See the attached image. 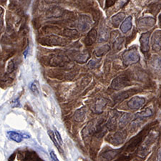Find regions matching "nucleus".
Segmentation results:
<instances>
[{
    "label": "nucleus",
    "mask_w": 161,
    "mask_h": 161,
    "mask_svg": "<svg viewBox=\"0 0 161 161\" xmlns=\"http://www.w3.org/2000/svg\"><path fill=\"white\" fill-rule=\"evenodd\" d=\"M123 62L125 65H130L137 63L140 60V55L136 48H132L130 50L125 52L123 54Z\"/></svg>",
    "instance_id": "obj_1"
},
{
    "label": "nucleus",
    "mask_w": 161,
    "mask_h": 161,
    "mask_svg": "<svg viewBox=\"0 0 161 161\" xmlns=\"http://www.w3.org/2000/svg\"><path fill=\"white\" fill-rule=\"evenodd\" d=\"M40 42L41 44H42V45H46L49 46H53V45L63 46L66 45L67 41L64 40V39H62L59 37H56V36L53 35V36H50V37L41 39V40H40Z\"/></svg>",
    "instance_id": "obj_2"
},
{
    "label": "nucleus",
    "mask_w": 161,
    "mask_h": 161,
    "mask_svg": "<svg viewBox=\"0 0 161 161\" xmlns=\"http://www.w3.org/2000/svg\"><path fill=\"white\" fill-rule=\"evenodd\" d=\"M130 84L128 77L125 75H120L117 77L112 82V87L115 90H119L127 86H129Z\"/></svg>",
    "instance_id": "obj_3"
},
{
    "label": "nucleus",
    "mask_w": 161,
    "mask_h": 161,
    "mask_svg": "<svg viewBox=\"0 0 161 161\" xmlns=\"http://www.w3.org/2000/svg\"><path fill=\"white\" fill-rule=\"evenodd\" d=\"M155 24V19L153 17H143L137 21V26L141 30L150 29Z\"/></svg>",
    "instance_id": "obj_4"
},
{
    "label": "nucleus",
    "mask_w": 161,
    "mask_h": 161,
    "mask_svg": "<svg viewBox=\"0 0 161 161\" xmlns=\"http://www.w3.org/2000/svg\"><path fill=\"white\" fill-rule=\"evenodd\" d=\"M145 100L143 97H132L130 100L128 102V108L131 110H137V109L141 108L142 105L145 104Z\"/></svg>",
    "instance_id": "obj_5"
},
{
    "label": "nucleus",
    "mask_w": 161,
    "mask_h": 161,
    "mask_svg": "<svg viewBox=\"0 0 161 161\" xmlns=\"http://www.w3.org/2000/svg\"><path fill=\"white\" fill-rule=\"evenodd\" d=\"M153 49L154 51L159 52L161 50V30L155 31L152 38Z\"/></svg>",
    "instance_id": "obj_6"
},
{
    "label": "nucleus",
    "mask_w": 161,
    "mask_h": 161,
    "mask_svg": "<svg viewBox=\"0 0 161 161\" xmlns=\"http://www.w3.org/2000/svg\"><path fill=\"white\" fill-rule=\"evenodd\" d=\"M91 25V19L87 16H81L78 22V28L82 32H85L90 29Z\"/></svg>",
    "instance_id": "obj_7"
},
{
    "label": "nucleus",
    "mask_w": 161,
    "mask_h": 161,
    "mask_svg": "<svg viewBox=\"0 0 161 161\" xmlns=\"http://www.w3.org/2000/svg\"><path fill=\"white\" fill-rule=\"evenodd\" d=\"M149 38H150V33L146 32L143 33L141 36L140 38V42L141 45V51L142 53H146L149 51Z\"/></svg>",
    "instance_id": "obj_8"
},
{
    "label": "nucleus",
    "mask_w": 161,
    "mask_h": 161,
    "mask_svg": "<svg viewBox=\"0 0 161 161\" xmlns=\"http://www.w3.org/2000/svg\"><path fill=\"white\" fill-rule=\"evenodd\" d=\"M125 134L124 132H116L114 136L110 137V142L112 144L115 145H118L123 143V141H125Z\"/></svg>",
    "instance_id": "obj_9"
},
{
    "label": "nucleus",
    "mask_w": 161,
    "mask_h": 161,
    "mask_svg": "<svg viewBox=\"0 0 161 161\" xmlns=\"http://www.w3.org/2000/svg\"><path fill=\"white\" fill-rule=\"evenodd\" d=\"M142 139V132L141 133H140L138 136H136V137H134L133 139L132 140V141L130 142V143L128 145V147H127V151L128 152H131V151H133L136 149V147L138 146L141 143V142Z\"/></svg>",
    "instance_id": "obj_10"
},
{
    "label": "nucleus",
    "mask_w": 161,
    "mask_h": 161,
    "mask_svg": "<svg viewBox=\"0 0 161 161\" xmlns=\"http://www.w3.org/2000/svg\"><path fill=\"white\" fill-rule=\"evenodd\" d=\"M97 32L95 29H92L91 31L88 32L87 35L85 39V43L86 45H92L97 40Z\"/></svg>",
    "instance_id": "obj_11"
},
{
    "label": "nucleus",
    "mask_w": 161,
    "mask_h": 161,
    "mask_svg": "<svg viewBox=\"0 0 161 161\" xmlns=\"http://www.w3.org/2000/svg\"><path fill=\"white\" fill-rule=\"evenodd\" d=\"M136 92H137L136 90H130L125 91V92H121V93H120V94H118L116 96L115 102L116 103L121 102V101H123V100L126 99V98H128V97H130V96L135 94V93H136Z\"/></svg>",
    "instance_id": "obj_12"
},
{
    "label": "nucleus",
    "mask_w": 161,
    "mask_h": 161,
    "mask_svg": "<svg viewBox=\"0 0 161 161\" xmlns=\"http://www.w3.org/2000/svg\"><path fill=\"white\" fill-rule=\"evenodd\" d=\"M108 101L106 100L105 98H100V99L97 100V102L95 103V110L97 113H102L103 112L104 108L107 105Z\"/></svg>",
    "instance_id": "obj_13"
},
{
    "label": "nucleus",
    "mask_w": 161,
    "mask_h": 161,
    "mask_svg": "<svg viewBox=\"0 0 161 161\" xmlns=\"http://www.w3.org/2000/svg\"><path fill=\"white\" fill-rule=\"evenodd\" d=\"M132 27V17H128L120 26V30L123 33H127Z\"/></svg>",
    "instance_id": "obj_14"
},
{
    "label": "nucleus",
    "mask_w": 161,
    "mask_h": 161,
    "mask_svg": "<svg viewBox=\"0 0 161 161\" xmlns=\"http://www.w3.org/2000/svg\"><path fill=\"white\" fill-rule=\"evenodd\" d=\"M85 115H86V110L84 108H81L75 112L74 118L77 122H82L85 120Z\"/></svg>",
    "instance_id": "obj_15"
},
{
    "label": "nucleus",
    "mask_w": 161,
    "mask_h": 161,
    "mask_svg": "<svg viewBox=\"0 0 161 161\" xmlns=\"http://www.w3.org/2000/svg\"><path fill=\"white\" fill-rule=\"evenodd\" d=\"M7 136H8L9 138L11 139L12 141L16 142H20L22 141L23 137L22 135L19 133H17L16 132L13 131H9L7 132Z\"/></svg>",
    "instance_id": "obj_16"
},
{
    "label": "nucleus",
    "mask_w": 161,
    "mask_h": 161,
    "mask_svg": "<svg viewBox=\"0 0 161 161\" xmlns=\"http://www.w3.org/2000/svg\"><path fill=\"white\" fill-rule=\"evenodd\" d=\"M90 58V54L88 52H85V53H82L77 54L75 58V60L76 62H79V63H85L87 61V59Z\"/></svg>",
    "instance_id": "obj_17"
},
{
    "label": "nucleus",
    "mask_w": 161,
    "mask_h": 161,
    "mask_svg": "<svg viewBox=\"0 0 161 161\" xmlns=\"http://www.w3.org/2000/svg\"><path fill=\"white\" fill-rule=\"evenodd\" d=\"M125 17V13L120 12L118 14H117L115 16L112 17V22H113V25L115 27H118V25H120V23L122 20L124 19Z\"/></svg>",
    "instance_id": "obj_18"
},
{
    "label": "nucleus",
    "mask_w": 161,
    "mask_h": 161,
    "mask_svg": "<svg viewBox=\"0 0 161 161\" xmlns=\"http://www.w3.org/2000/svg\"><path fill=\"white\" fill-rule=\"evenodd\" d=\"M109 38V33L107 29L105 28H101L99 32V36H98V42H103L108 40Z\"/></svg>",
    "instance_id": "obj_19"
},
{
    "label": "nucleus",
    "mask_w": 161,
    "mask_h": 161,
    "mask_svg": "<svg viewBox=\"0 0 161 161\" xmlns=\"http://www.w3.org/2000/svg\"><path fill=\"white\" fill-rule=\"evenodd\" d=\"M110 46L108 45H103L102 47H100L97 49V50L95 52V55L96 57H98V58H100V57H102L103 55H104L105 53H107L110 50Z\"/></svg>",
    "instance_id": "obj_20"
},
{
    "label": "nucleus",
    "mask_w": 161,
    "mask_h": 161,
    "mask_svg": "<svg viewBox=\"0 0 161 161\" xmlns=\"http://www.w3.org/2000/svg\"><path fill=\"white\" fill-rule=\"evenodd\" d=\"M132 116L129 113L124 114V115H122L120 119V127H124L126 124L129 123V121L130 120Z\"/></svg>",
    "instance_id": "obj_21"
},
{
    "label": "nucleus",
    "mask_w": 161,
    "mask_h": 161,
    "mask_svg": "<svg viewBox=\"0 0 161 161\" xmlns=\"http://www.w3.org/2000/svg\"><path fill=\"white\" fill-rule=\"evenodd\" d=\"M25 160H40L37 155L34 152H27L26 153L25 157L24 158Z\"/></svg>",
    "instance_id": "obj_22"
},
{
    "label": "nucleus",
    "mask_w": 161,
    "mask_h": 161,
    "mask_svg": "<svg viewBox=\"0 0 161 161\" xmlns=\"http://www.w3.org/2000/svg\"><path fill=\"white\" fill-rule=\"evenodd\" d=\"M120 151L119 150H110V151H108L105 153H103V157L106 158V159L111 160L115 156V155L118 154V153Z\"/></svg>",
    "instance_id": "obj_23"
},
{
    "label": "nucleus",
    "mask_w": 161,
    "mask_h": 161,
    "mask_svg": "<svg viewBox=\"0 0 161 161\" xmlns=\"http://www.w3.org/2000/svg\"><path fill=\"white\" fill-rule=\"evenodd\" d=\"M48 135L49 136H50V139L53 141L54 145H55V146L58 147V149L59 150V152H62V150H61V147H60V145L58 143V141L56 140V137H55V135H54V132L52 131V130H48Z\"/></svg>",
    "instance_id": "obj_24"
},
{
    "label": "nucleus",
    "mask_w": 161,
    "mask_h": 161,
    "mask_svg": "<svg viewBox=\"0 0 161 161\" xmlns=\"http://www.w3.org/2000/svg\"><path fill=\"white\" fill-rule=\"evenodd\" d=\"M153 115V111L151 110V109L150 108H147L145 109L144 111L141 112V113H138V115H137V116L138 117H143V118H147V117L151 116Z\"/></svg>",
    "instance_id": "obj_25"
},
{
    "label": "nucleus",
    "mask_w": 161,
    "mask_h": 161,
    "mask_svg": "<svg viewBox=\"0 0 161 161\" xmlns=\"http://www.w3.org/2000/svg\"><path fill=\"white\" fill-rule=\"evenodd\" d=\"M124 41V38H118L115 40V42H114V49L115 50H120L122 47V45H123V42Z\"/></svg>",
    "instance_id": "obj_26"
},
{
    "label": "nucleus",
    "mask_w": 161,
    "mask_h": 161,
    "mask_svg": "<svg viewBox=\"0 0 161 161\" xmlns=\"http://www.w3.org/2000/svg\"><path fill=\"white\" fill-rule=\"evenodd\" d=\"M77 32L76 30H64L63 31V34L62 35L67 36V37H75V35H77Z\"/></svg>",
    "instance_id": "obj_27"
},
{
    "label": "nucleus",
    "mask_w": 161,
    "mask_h": 161,
    "mask_svg": "<svg viewBox=\"0 0 161 161\" xmlns=\"http://www.w3.org/2000/svg\"><path fill=\"white\" fill-rule=\"evenodd\" d=\"M15 69V65L14 63V61L13 60H10L8 62V64H7V71L8 73H12V72H14Z\"/></svg>",
    "instance_id": "obj_28"
},
{
    "label": "nucleus",
    "mask_w": 161,
    "mask_h": 161,
    "mask_svg": "<svg viewBox=\"0 0 161 161\" xmlns=\"http://www.w3.org/2000/svg\"><path fill=\"white\" fill-rule=\"evenodd\" d=\"M115 125H116V120H115V118H111L110 121L108 122V128L110 130H114L115 128Z\"/></svg>",
    "instance_id": "obj_29"
},
{
    "label": "nucleus",
    "mask_w": 161,
    "mask_h": 161,
    "mask_svg": "<svg viewBox=\"0 0 161 161\" xmlns=\"http://www.w3.org/2000/svg\"><path fill=\"white\" fill-rule=\"evenodd\" d=\"M30 90L32 91V92L35 95H39V90H38V88L37 87V85H35V82L32 83V84L30 85Z\"/></svg>",
    "instance_id": "obj_30"
},
{
    "label": "nucleus",
    "mask_w": 161,
    "mask_h": 161,
    "mask_svg": "<svg viewBox=\"0 0 161 161\" xmlns=\"http://www.w3.org/2000/svg\"><path fill=\"white\" fill-rule=\"evenodd\" d=\"M153 67H156L157 69L161 68V59L160 58H156L154 59V61L153 62Z\"/></svg>",
    "instance_id": "obj_31"
},
{
    "label": "nucleus",
    "mask_w": 161,
    "mask_h": 161,
    "mask_svg": "<svg viewBox=\"0 0 161 161\" xmlns=\"http://www.w3.org/2000/svg\"><path fill=\"white\" fill-rule=\"evenodd\" d=\"M129 0H118V7L119 9L123 8V7L125 5Z\"/></svg>",
    "instance_id": "obj_32"
},
{
    "label": "nucleus",
    "mask_w": 161,
    "mask_h": 161,
    "mask_svg": "<svg viewBox=\"0 0 161 161\" xmlns=\"http://www.w3.org/2000/svg\"><path fill=\"white\" fill-rule=\"evenodd\" d=\"M54 135H55V137H56L57 140H58L59 144L62 145V137L60 136V134H59V132L58 130H55V132H54Z\"/></svg>",
    "instance_id": "obj_33"
},
{
    "label": "nucleus",
    "mask_w": 161,
    "mask_h": 161,
    "mask_svg": "<svg viewBox=\"0 0 161 161\" xmlns=\"http://www.w3.org/2000/svg\"><path fill=\"white\" fill-rule=\"evenodd\" d=\"M116 2V0H106L105 2V5H106V7H110L111 6H113V5L115 4V2Z\"/></svg>",
    "instance_id": "obj_34"
},
{
    "label": "nucleus",
    "mask_w": 161,
    "mask_h": 161,
    "mask_svg": "<svg viewBox=\"0 0 161 161\" xmlns=\"http://www.w3.org/2000/svg\"><path fill=\"white\" fill-rule=\"evenodd\" d=\"M97 61H95V60H94V59H93V60H92V61H90V62H89V64H88V67H90V68H94L95 67V66L96 65V64H97Z\"/></svg>",
    "instance_id": "obj_35"
},
{
    "label": "nucleus",
    "mask_w": 161,
    "mask_h": 161,
    "mask_svg": "<svg viewBox=\"0 0 161 161\" xmlns=\"http://www.w3.org/2000/svg\"><path fill=\"white\" fill-rule=\"evenodd\" d=\"M50 157L52 158V160H53L54 161H58V158H57L56 155L54 154V153L53 151H51L50 152Z\"/></svg>",
    "instance_id": "obj_36"
},
{
    "label": "nucleus",
    "mask_w": 161,
    "mask_h": 161,
    "mask_svg": "<svg viewBox=\"0 0 161 161\" xmlns=\"http://www.w3.org/2000/svg\"><path fill=\"white\" fill-rule=\"evenodd\" d=\"M2 26H3V21H2V15L1 14V16H0V30L2 29Z\"/></svg>",
    "instance_id": "obj_37"
},
{
    "label": "nucleus",
    "mask_w": 161,
    "mask_h": 161,
    "mask_svg": "<svg viewBox=\"0 0 161 161\" xmlns=\"http://www.w3.org/2000/svg\"><path fill=\"white\" fill-rule=\"evenodd\" d=\"M158 158L159 160H161V148L159 150V151L158 153Z\"/></svg>",
    "instance_id": "obj_38"
},
{
    "label": "nucleus",
    "mask_w": 161,
    "mask_h": 161,
    "mask_svg": "<svg viewBox=\"0 0 161 161\" xmlns=\"http://www.w3.org/2000/svg\"><path fill=\"white\" fill-rule=\"evenodd\" d=\"M28 53V47L26 49V50H25V52H24V55H25V58H26V56H27V53Z\"/></svg>",
    "instance_id": "obj_39"
},
{
    "label": "nucleus",
    "mask_w": 161,
    "mask_h": 161,
    "mask_svg": "<svg viewBox=\"0 0 161 161\" xmlns=\"http://www.w3.org/2000/svg\"><path fill=\"white\" fill-rule=\"evenodd\" d=\"M6 0H0V3H4Z\"/></svg>",
    "instance_id": "obj_40"
},
{
    "label": "nucleus",
    "mask_w": 161,
    "mask_h": 161,
    "mask_svg": "<svg viewBox=\"0 0 161 161\" xmlns=\"http://www.w3.org/2000/svg\"><path fill=\"white\" fill-rule=\"evenodd\" d=\"M160 22H161V14L160 15Z\"/></svg>",
    "instance_id": "obj_41"
}]
</instances>
